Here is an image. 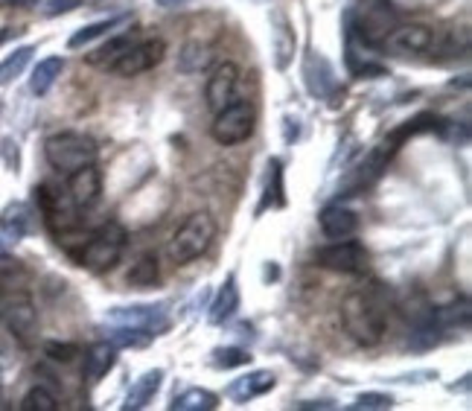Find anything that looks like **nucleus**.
<instances>
[{
    "instance_id": "nucleus-1",
    "label": "nucleus",
    "mask_w": 472,
    "mask_h": 411,
    "mask_svg": "<svg viewBox=\"0 0 472 411\" xmlns=\"http://www.w3.org/2000/svg\"><path fill=\"white\" fill-rule=\"evenodd\" d=\"M341 324H345L350 339L362 348H377L385 339V330H388L382 307L368 292H350L341 300Z\"/></svg>"
},
{
    "instance_id": "nucleus-2",
    "label": "nucleus",
    "mask_w": 472,
    "mask_h": 411,
    "mask_svg": "<svg viewBox=\"0 0 472 411\" xmlns=\"http://www.w3.org/2000/svg\"><path fill=\"white\" fill-rule=\"evenodd\" d=\"M216 231H219V225L208 210L190 213L184 225L173 234V240H169V248H167L169 259H173L175 266H187L192 259H199L213 245V240H216Z\"/></svg>"
},
{
    "instance_id": "nucleus-3",
    "label": "nucleus",
    "mask_w": 472,
    "mask_h": 411,
    "mask_svg": "<svg viewBox=\"0 0 472 411\" xmlns=\"http://www.w3.org/2000/svg\"><path fill=\"white\" fill-rule=\"evenodd\" d=\"M45 155H47L53 169L68 172L70 176L73 169L96 164V158H100V146H96L94 137L82 135V132H59V135L47 137Z\"/></svg>"
},
{
    "instance_id": "nucleus-4",
    "label": "nucleus",
    "mask_w": 472,
    "mask_h": 411,
    "mask_svg": "<svg viewBox=\"0 0 472 411\" xmlns=\"http://www.w3.org/2000/svg\"><path fill=\"white\" fill-rule=\"evenodd\" d=\"M126 242H128V234L120 222H105L100 225L91 240L82 245V254H79V266H85L88 272H109L117 263H120V257L126 251Z\"/></svg>"
},
{
    "instance_id": "nucleus-5",
    "label": "nucleus",
    "mask_w": 472,
    "mask_h": 411,
    "mask_svg": "<svg viewBox=\"0 0 472 411\" xmlns=\"http://www.w3.org/2000/svg\"><path fill=\"white\" fill-rule=\"evenodd\" d=\"M256 128V108L248 100H236L216 111V120L210 126V135L219 146H240Z\"/></svg>"
},
{
    "instance_id": "nucleus-6",
    "label": "nucleus",
    "mask_w": 472,
    "mask_h": 411,
    "mask_svg": "<svg viewBox=\"0 0 472 411\" xmlns=\"http://www.w3.org/2000/svg\"><path fill=\"white\" fill-rule=\"evenodd\" d=\"M315 263L330 268V272H341V275H364L368 272L370 254L368 248L356 240H332L330 245H321L315 251Z\"/></svg>"
},
{
    "instance_id": "nucleus-7",
    "label": "nucleus",
    "mask_w": 472,
    "mask_h": 411,
    "mask_svg": "<svg viewBox=\"0 0 472 411\" xmlns=\"http://www.w3.org/2000/svg\"><path fill=\"white\" fill-rule=\"evenodd\" d=\"M167 56V41L164 38H146V41H134L120 59L111 64V73L117 77H141V73L152 70L155 64H160Z\"/></svg>"
},
{
    "instance_id": "nucleus-8",
    "label": "nucleus",
    "mask_w": 472,
    "mask_h": 411,
    "mask_svg": "<svg viewBox=\"0 0 472 411\" xmlns=\"http://www.w3.org/2000/svg\"><path fill=\"white\" fill-rule=\"evenodd\" d=\"M111 324H126V327H141L152 335H160L173 327V318L164 304H132V307H114L105 312Z\"/></svg>"
},
{
    "instance_id": "nucleus-9",
    "label": "nucleus",
    "mask_w": 472,
    "mask_h": 411,
    "mask_svg": "<svg viewBox=\"0 0 472 411\" xmlns=\"http://www.w3.org/2000/svg\"><path fill=\"white\" fill-rule=\"evenodd\" d=\"M437 41H441V36L432 27L405 24V27H396L391 36H385V47L400 53V56H417V53L437 50Z\"/></svg>"
},
{
    "instance_id": "nucleus-10",
    "label": "nucleus",
    "mask_w": 472,
    "mask_h": 411,
    "mask_svg": "<svg viewBox=\"0 0 472 411\" xmlns=\"http://www.w3.org/2000/svg\"><path fill=\"white\" fill-rule=\"evenodd\" d=\"M240 85H242V70L240 64L233 62H222L216 70H213V77L208 79V108L213 114L222 111L224 105L236 103V96H240Z\"/></svg>"
},
{
    "instance_id": "nucleus-11",
    "label": "nucleus",
    "mask_w": 472,
    "mask_h": 411,
    "mask_svg": "<svg viewBox=\"0 0 472 411\" xmlns=\"http://www.w3.org/2000/svg\"><path fill=\"white\" fill-rule=\"evenodd\" d=\"M36 201H38L41 213H45L50 231L56 236H64L73 225H77V208H73V201L68 196H61V193L41 184V187H36Z\"/></svg>"
},
{
    "instance_id": "nucleus-12",
    "label": "nucleus",
    "mask_w": 472,
    "mask_h": 411,
    "mask_svg": "<svg viewBox=\"0 0 472 411\" xmlns=\"http://www.w3.org/2000/svg\"><path fill=\"white\" fill-rule=\"evenodd\" d=\"M446 128H449V123L444 120V117L423 111V114L411 117V120H405V123H400V126H394L391 132L385 135L382 146L394 155L396 149H403L411 137H417V135H432V132H435V135H446Z\"/></svg>"
},
{
    "instance_id": "nucleus-13",
    "label": "nucleus",
    "mask_w": 472,
    "mask_h": 411,
    "mask_svg": "<svg viewBox=\"0 0 472 411\" xmlns=\"http://www.w3.org/2000/svg\"><path fill=\"white\" fill-rule=\"evenodd\" d=\"M304 82H306V91L313 94L315 100H332L338 91L336 70H332V64L315 50L306 53V59H304Z\"/></svg>"
},
{
    "instance_id": "nucleus-14",
    "label": "nucleus",
    "mask_w": 472,
    "mask_h": 411,
    "mask_svg": "<svg viewBox=\"0 0 472 411\" xmlns=\"http://www.w3.org/2000/svg\"><path fill=\"white\" fill-rule=\"evenodd\" d=\"M102 196V172L96 169L94 164L88 167H79L70 172L68 178V199L73 201V208L85 210V208H94L96 201Z\"/></svg>"
},
{
    "instance_id": "nucleus-15",
    "label": "nucleus",
    "mask_w": 472,
    "mask_h": 411,
    "mask_svg": "<svg viewBox=\"0 0 472 411\" xmlns=\"http://www.w3.org/2000/svg\"><path fill=\"white\" fill-rule=\"evenodd\" d=\"M272 56H274V68L277 70H286L289 64L295 59V50H297V36H295V27L289 15L283 9H272Z\"/></svg>"
},
{
    "instance_id": "nucleus-16",
    "label": "nucleus",
    "mask_w": 472,
    "mask_h": 411,
    "mask_svg": "<svg viewBox=\"0 0 472 411\" xmlns=\"http://www.w3.org/2000/svg\"><path fill=\"white\" fill-rule=\"evenodd\" d=\"M394 155L388 152L385 146H379V149H373V152L362 160V164H356L353 167V172H350V178L345 181V193L347 196H353V193H359V190H364V187H370L373 181H377L385 169H388V160H391Z\"/></svg>"
},
{
    "instance_id": "nucleus-17",
    "label": "nucleus",
    "mask_w": 472,
    "mask_h": 411,
    "mask_svg": "<svg viewBox=\"0 0 472 411\" xmlns=\"http://www.w3.org/2000/svg\"><path fill=\"white\" fill-rule=\"evenodd\" d=\"M274 385H277V376L272 371H248L245 376H240V380H233L228 388H224V394H228L233 403L245 406L256 397H265Z\"/></svg>"
},
{
    "instance_id": "nucleus-18",
    "label": "nucleus",
    "mask_w": 472,
    "mask_h": 411,
    "mask_svg": "<svg viewBox=\"0 0 472 411\" xmlns=\"http://www.w3.org/2000/svg\"><path fill=\"white\" fill-rule=\"evenodd\" d=\"M318 225L327 240H347L359 231V216L350 208H341V204H327L318 216Z\"/></svg>"
},
{
    "instance_id": "nucleus-19",
    "label": "nucleus",
    "mask_w": 472,
    "mask_h": 411,
    "mask_svg": "<svg viewBox=\"0 0 472 411\" xmlns=\"http://www.w3.org/2000/svg\"><path fill=\"white\" fill-rule=\"evenodd\" d=\"M0 231H4L6 240H24L32 231V210L24 201H9L4 210H0Z\"/></svg>"
},
{
    "instance_id": "nucleus-20",
    "label": "nucleus",
    "mask_w": 472,
    "mask_h": 411,
    "mask_svg": "<svg viewBox=\"0 0 472 411\" xmlns=\"http://www.w3.org/2000/svg\"><path fill=\"white\" fill-rule=\"evenodd\" d=\"M160 382H164V371H160V367H152V371H146L143 376H137V380L132 382V388H128V397H126L123 408L126 411L146 408L155 399V394L160 391Z\"/></svg>"
},
{
    "instance_id": "nucleus-21",
    "label": "nucleus",
    "mask_w": 472,
    "mask_h": 411,
    "mask_svg": "<svg viewBox=\"0 0 472 411\" xmlns=\"http://www.w3.org/2000/svg\"><path fill=\"white\" fill-rule=\"evenodd\" d=\"M268 208H286V184H283V160L272 158L268 160V176H265V187H263V201L256 208V216L265 213Z\"/></svg>"
},
{
    "instance_id": "nucleus-22",
    "label": "nucleus",
    "mask_w": 472,
    "mask_h": 411,
    "mask_svg": "<svg viewBox=\"0 0 472 411\" xmlns=\"http://www.w3.org/2000/svg\"><path fill=\"white\" fill-rule=\"evenodd\" d=\"M236 309H240V286H236V277L231 275L222 284V289L216 292V298H213L208 321L210 324H224V321H231L236 316Z\"/></svg>"
},
{
    "instance_id": "nucleus-23",
    "label": "nucleus",
    "mask_w": 472,
    "mask_h": 411,
    "mask_svg": "<svg viewBox=\"0 0 472 411\" xmlns=\"http://www.w3.org/2000/svg\"><path fill=\"white\" fill-rule=\"evenodd\" d=\"M114 365H117V348L111 341L94 344V348L85 353V376H88L91 382H100Z\"/></svg>"
},
{
    "instance_id": "nucleus-24",
    "label": "nucleus",
    "mask_w": 472,
    "mask_h": 411,
    "mask_svg": "<svg viewBox=\"0 0 472 411\" xmlns=\"http://www.w3.org/2000/svg\"><path fill=\"white\" fill-rule=\"evenodd\" d=\"M132 45H134V32H120V36H114V38L105 41L102 47H96L94 53H88V64H91V68L109 70L111 64L120 59Z\"/></svg>"
},
{
    "instance_id": "nucleus-25",
    "label": "nucleus",
    "mask_w": 472,
    "mask_h": 411,
    "mask_svg": "<svg viewBox=\"0 0 472 411\" xmlns=\"http://www.w3.org/2000/svg\"><path fill=\"white\" fill-rule=\"evenodd\" d=\"M210 62H213V47L205 45V41L192 38L178 50V64H175V68L181 73H201V70L210 68Z\"/></svg>"
},
{
    "instance_id": "nucleus-26",
    "label": "nucleus",
    "mask_w": 472,
    "mask_h": 411,
    "mask_svg": "<svg viewBox=\"0 0 472 411\" xmlns=\"http://www.w3.org/2000/svg\"><path fill=\"white\" fill-rule=\"evenodd\" d=\"M64 70V59L61 56H47L41 59L36 68H32V77H29V91L36 96H45L53 85H56V79L61 77Z\"/></svg>"
},
{
    "instance_id": "nucleus-27",
    "label": "nucleus",
    "mask_w": 472,
    "mask_h": 411,
    "mask_svg": "<svg viewBox=\"0 0 472 411\" xmlns=\"http://www.w3.org/2000/svg\"><path fill=\"white\" fill-rule=\"evenodd\" d=\"M6 324H9V330H12L18 339H29L32 333H36V309H32V304L27 298H18L15 304H9L6 307Z\"/></svg>"
},
{
    "instance_id": "nucleus-28",
    "label": "nucleus",
    "mask_w": 472,
    "mask_h": 411,
    "mask_svg": "<svg viewBox=\"0 0 472 411\" xmlns=\"http://www.w3.org/2000/svg\"><path fill=\"white\" fill-rule=\"evenodd\" d=\"M219 406V397L208 391V388H187V391L175 394V399L169 403L173 411H213Z\"/></svg>"
},
{
    "instance_id": "nucleus-29",
    "label": "nucleus",
    "mask_w": 472,
    "mask_h": 411,
    "mask_svg": "<svg viewBox=\"0 0 472 411\" xmlns=\"http://www.w3.org/2000/svg\"><path fill=\"white\" fill-rule=\"evenodd\" d=\"M152 339H155L152 333H146L141 327H126V324H117L109 335V341L117 350H146L149 344H152Z\"/></svg>"
},
{
    "instance_id": "nucleus-30",
    "label": "nucleus",
    "mask_w": 472,
    "mask_h": 411,
    "mask_svg": "<svg viewBox=\"0 0 472 411\" xmlns=\"http://www.w3.org/2000/svg\"><path fill=\"white\" fill-rule=\"evenodd\" d=\"M128 286H134V289H152L158 280H160V266H158V257L152 254H143L137 263L128 268Z\"/></svg>"
},
{
    "instance_id": "nucleus-31",
    "label": "nucleus",
    "mask_w": 472,
    "mask_h": 411,
    "mask_svg": "<svg viewBox=\"0 0 472 411\" xmlns=\"http://www.w3.org/2000/svg\"><path fill=\"white\" fill-rule=\"evenodd\" d=\"M126 21H128L126 15L105 18V21H94V24L82 27L79 32H73V36H70V41H68V47H70V50H79V47H85V45H91L94 38H100V36H105V32H111L114 27H123Z\"/></svg>"
},
{
    "instance_id": "nucleus-32",
    "label": "nucleus",
    "mask_w": 472,
    "mask_h": 411,
    "mask_svg": "<svg viewBox=\"0 0 472 411\" xmlns=\"http://www.w3.org/2000/svg\"><path fill=\"white\" fill-rule=\"evenodd\" d=\"M32 53H36V47H18L15 53H9V56L0 62V85H9V82H15L20 73H24V68L29 64L32 59Z\"/></svg>"
},
{
    "instance_id": "nucleus-33",
    "label": "nucleus",
    "mask_w": 472,
    "mask_h": 411,
    "mask_svg": "<svg viewBox=\"0 0 472 411\" xmlns=\"http://www.w3.org/2000/svg\"><path fill=\"white\" fill-rule=\"evenodd\" d=\"M254 356L248 350H242V348H216L210 353V362L213 367H219V371H231V367H245V365H251Z\"/></svg>"
},
{
    "instance_id": "nucleus-34",
    "label": "nucleus",
    "mask_w": 472,
    "mask_h": 411,
    "mask_svg": "<svg viewBox=\"0 0 472 411\" xmlns=\"http://www.w3.org/2000/svg\"><path fill=\"white\" fill-rule=\"evenodd\" d=\"M20 408H24V411H56L59 399L53 397L45 385H36V388H29V391L24 394V399H20Z\"/></svg>"
},
{
    "instance_id": "nucleus-35",
    "label": "nucleus",
    "mask_w": 472,
    "mask_h": 411,
    "mask_svg": "<svg viewBox=\"0 0 472 411\" xmlns=\"http://www.w3.org/2000/svg\"><path fill=\"white\" fill-rule=\"evenodd\" d=\"M353 411H388L394 408V397L382 391H364L356 397V403L350 406Z\"/></svg>"
},
{
    "instance_id": "nucleus-36",
    "label": "nucleus",
    "mask_w": 472,
    "mask_h": 411,
    "mask_svg": "<svg viewBox=\"0 0 472 411\" xmlns=\"http://www.w3.org/2000/svg\"><path fill=\"white\" fill-rule=\"evenodd\" d=\"M47 356L56 362H73V356H79V348L77 344H59V341H47Z\"/></svg>"
},
{
    "instance_id": "nucleus-37",
    "label": "nucleus",
    "mask_w": 472,
    "mask_h": 411,
    "mask_svg": "<svg viewBox=\"0 0 472 411\" xmlns=\"http://www.w3.org/2000/svg\"><path fill=\"white\" fill-rule=\"evenodd\" d=\"M82 0H47L45 4V15L47 18H56V15H64L70 12V9H77Z\"/></svg>"
},
{
    "instance_id": "nucleus-38",
    "label": "nucleus",
    "mask_w": 472,
    "mask_h": 411,
    "mask_svg": "<svg viewBox=\"0 0 472 411\" xmlns=\"http://www.w3.org/2000/svg\"><path fill=\"white\" fill-rule=\"evenodd\" d=\"M4 155H9V167L18 172V149H15L12 140H6V144H4Z\"/></svg>"
},
{
    "instance_id": "nucleus-39",
    "label": "nucleus",
    "mask_w": 472,
    "mask_h": 411,
    "mask_svg": "<svg viewBox=\"0 0 472 411\" xmlns=\"http://www.w3.org/2000/svg\"><path fill=\"white\" fill-rule=\"evenodd\" d=\"M297 408H332L330 399H321V403H300Z\"/></svg>"
},
{
    "instance_id": "nucleus-40",
    "label": "nucleus",
    "mask_w": 472,
    "mask_h": 411,
    "mask_svg": "<svg viewBox=\"0 0 472 411\" xmlns=\"http://www.w3.org/2000/svg\"><path fill=\"white\" fill-rule=\"evenodd\" d=\"M158 6H164V9H173V6H178V4H184V0H155Z\"/></svg>"
},
{
    "instance_id": "nucleus-41",
    "label": "nucleus",
    "mask_w": 472,
    "mask_h": 411,
    "mask_svg": "<svg viewBox=\"0 0 472 411\" xmlns=\"http://www.w3.org/2000/svg\"><path fill=\"white\" fill-rule=\"evenodd\" d=\"M251 4H268V0H251Z\"/></svg>"
}]
</instances>
